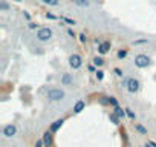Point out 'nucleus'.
Returning <instances> with one entry per match:
<instances>
[{
	"label": "nucleus",
	"mask_w": 156,
	"mask_h": 147,
	"mask_svg": "<svg viewBox=\"0 0 156 147\" xmlns=\"http://www.w3.org/2000/svg\"><path fill=\"white\" fill-rule=\"evenodd\" d=\"M104 64V60H103V57H95L94 58V66H98V67H101Z\"/></svg>",
	"instance_id": "obj_15"
},
{
	"label": "nucleus",
	"mask_w": 156,
	"mask_h": 147,
	"mask_svg": "<svg viewBox=\"0 0 156 147\" xmlns=\"http://www.w3.org/2000/svg\"><path fill=\"white\" fill-rule=\"evenodd\" d=\"M144 147H153V145H151V144H150V142H148V144H145V145H144Z\"/></svg>",
	"instance_id": "obj_28"
},
{
	"label": "nucleus",
	"mask_w": 156,
	"mask_h": 147,
	"mask_svg": "<svg viewBox=\"0 0 156 147\" xmlns=\"http://www.w3.org/2000/svg\"><path fill=\"white\" fill-rule=\"evenodd\" d=\"M109 51H110V41H101V43L98 45V52H100L101 55L107 54Z\"/></svg>",
	"instance_id": "obj_7"
},
{
	"label": "nucleus",
	"mask_w": 156,
	"mask_h": 147,
	"mask_svg": "<svg viewBox=\"0 0 156 147\" xmlns=\"http://www.w3.org/2000/svg\"><path fill=\"white\" fill-rule=\"evenodd\" d=\"M135 129H136V130H138V132H139L141 135H147V129H145V127H144L142 124L136 123V124H135Z\"/></svg>",
	"instance_id": "obj_13"
},
{
	"label": "nucleus",
	"mask_w": 156,
	"mask_h": 147,
	"mask_svg": "<svg viewBox=\"0 0 156 147\" xmlns=\"http://www.w3.org/2000/svg\"><path fill=\"white\" fill-rule=\"evenodd\" d=\"M37 38L40 41H49L52 38V29L51 28H40L37 31Z\"/></svg>",
	"instance_id": "obj_3"
},
{
	"label": "nucleus",
	"mask_w": 156,
	"mask_h": 147,
	"mask_svg": "<svg viewBox=\"0 0 156 147\" xmlns=\"http://www.w3.org/2000/svg\"><path fill=\"white\" fill-rule=\"evenodd\" d=\"M8 9H9V5L5 0H2V2H0V11H8Z\"/></svg>",
	"instance_id": "obj_16"
},
{
	"label": "nucleus",
	"mask_w": 156,
	"mask_h": 147,
	"mask_svg": "<svg viewBox=\"0 0 156 147\" xmlns=\"http://www.w3.org/2000/svg\"><path fill=\"white\" fill-rule=\"evenodd\" d=\"M126 113H127V117H129L130 120H135V118H136V115H135V113H133L130 109H126Z\"/></svg>",
	"instance_id": "obj_20"
},
{
	"label": "nucleus",
	"mask_w": 156,
	"mask_h": 147,
	"mask_svg": "<svg viewBox=\"0 0 156 147\" xmlns=\"http://www.w3.org/2000/svg\"><path fill=\"white\" fill-rule=\"evenodd\" d=\"M29 28H31V29H35L37 25H35V23H29Z\"/></svg>",
	"instance_id": "obj_27"
},
{
	"label": "nucleus",
	"mask_w": 156,
	"mask_h": 147,
	"mask_svg": "<svg viewBox=\"0 0 156 147\" xmlns=\"http://www.w3.org/2000/svg\"><path fill=\"white\" fill-rule=\"evenodd\" d=\"M16 133H17V127H16L14 124H6V126L3 127V136L12 138Z\"/></svg>",
	"instance_id": "obj_6"
},
{
	"label": "nucleus",
	"mask_w": 156,
	"mask_h": 147,
	"mask_svg": "<svg viewBox=\"0 0 156 147\" xmlns=\"http://www.w3.org/2000/svg\"><path fill=\"white\" fill-rule=\"evenodd\" d=\"M113 113H115V115H116V117H118L119 120H124V117H126V110H122V109H121L119 106H116V107H115Z\"/></svg>",
	"instance_id": "obj_12"
},
{
	"label": "nucleus",
	"mask_w": 156,
	"mask_h": 147,
	"mask_svg": "<svg viewBox=\"0 0 156 147\" xmlns=\"http://www.w3.org/2000/svg\"><path fill=\"white\" fill-rule=\"evenodd\" d=\"M43 142H44L46 147H51V145H52V132H51V130H48V132L43 135Z\"/></svg>",
	"instance_id": "obj_8"
},
{
	"label": "nucleus",
	"mask_w": 156,
	"mask_h": 147,
	"mask_svg": "<svg viewBox=\"0 0 156 147\" xmlns=\"http://www.w3.org/2000/svg\"><path fill=\"white\" fill-rule=\"evenodd\" d=\"M150 144H151V145H153V147H156V142H150Z\"/></svg>",
	"instance_id": "obj_29"
},
{
	"label": "nucleus",
	"mask_w": 156,
	"mask_h": 147,
	"mask_svg": "<svg viewBox=\"0 0 156 147\" xmlns=\"http://www.w3.org/2000/svg\"><path fill=\"white\" fill-rule=\"evenodd\" d=\"M63 123H64V120H63V118H61V120L54 121V123H52V126H51V132H57V130L63 126Z\"/></svg>",
	"instance_id": "obj_11"
},
{
	"label": "nucleus",
	"mask_w": 156,
	"mask_h": 147,
	"mask_svg": "<svg viewBox=\"0 0 156 147\" xmlns=\"http://www.w3.org/2000/svg\"><path fill=\"white\" fill-rule=\"evenodd\" d=\"M64 20H66L67 23H70V25H75V20H70V19H66V17H64Z\"/></svg>",
	"instance_id": "obj_26"
},
{
	"label": "nucleus",
	"mask_w": 156,
	"mask_h": 147,
	"mask_svg": "<svg viewBox=\"0 0 156 147\" xmlns=\"http://www.w3.org/2000/svg\"><path fill=\"white\" fill-rule=\"evenodd\" d=\"M43 3H46L49 6H57L58 5V0H43Z\"/></svg>",
	"instance_id": "obj_17"
},
{
	"label": "nucleus",
	"mask_w": 156,
	"mask_h": 147,
	"mask_svg": "<svg viewBox=\"0 0 156 147\" xmlns=\"http://www.w3.org/2000/svg\"><path fill=\"white\" fill-rule=\"evenodd\" d=\"M110 120L113 121V124H119V118H118L115 113H110Z\"/></svg>",
	"instance_id": "obj_21"
},
{
	"label": "nucleus",
	"mask_w": 156,
	"mask_h": 147,
	"mask_svg": "<svg viewBox=\"0 0 156 147\" xmlns=\"http://www.w3.org/2000/svg\"><path fill=\"white\" fill-rule=\"evenodd\" d=\"M115 74H116L118 77H122V72H121V69H118V67L115 69Z\"/></svg>",
	"instance_id": "obj_24"
},
{
	"label": "nucleus",
	"mask_w": 156,
	"mask_h": 147,
	"mask_svg": "<svg viewBox=\"0 0 156 147\" xmlns=\"http://www.w3.org/2000/svg\"><path fill=\"white\" fill-rule=\"evenodd\" d=\"M73 2H75V5L81 6V8H86V6H89V0H73Z\"/></svg>",
	"instance_id": "obj_14"
},
{
	"label": "nucleus",
	"mask_w": 156,
	"mask_h": 147,
	"mask_svg": "<svg viewBox=\"0 0 156 147\" xmlns=\"http://www.w3.org/2000/svg\"><path fill=\"white\" fill-rule=\"evenodd\" d=\"M69 66H70L72 69H80V67L83 66V58H81V55L72 54V55L69 57Z\"/></svg>",
	"instance_id": "obj_5"
},
{
	"label": "nucleus",
	"mask_w": 156,
	"mask_h": 147,
	"mask_svg": "<svg viewBox=\"0 0 156 147\" xmlns=\"http://www.w3.org/2000/svg\"><path fill=\"white\" fill-rule=\"evenodd\" d=\"M148 64H150V58H148L145 54H138V55L135 57V66H136V67L144 69V67H147Z\"/></svg>",
	"instance_id": "obj_4"
},
{
	"label": "nucleus",
	"mask_w": 156,
	"mask_h": 147,
	"mask_svg": "<svg viewBox=\"0 0 156 147\" xmlns=\"http://www.w3.org/2000/svg\"><path fill=\"white\" fill-rule=\"evenodd\" d=\"M80 41H81V43H86V35H84V34L80 35Z\"/></svg>",
	"instance_id": "obj_25"
},
{
	"label": "nucleus",
	"mask_w": 156,
	"mask_h": 147,
	"mask_svg": "<svg viewBox=\"0 0 156 147\" xmlns=\"http://www.w3.org/2000/svg\"><path fill=\"white\" fill-rule=\"evenodd\" d=\"M61 84H63V86H70V84H72V77H70V74H63V77H61Z\"/></svg>",
	"instance_id": "obj_10"
},
{
	"label": "nucleus",
	"mask_w": 156,
	"mask_h": 147,
	"mask_svg": "<svg viewBox=\"0 0 156 147\" xmlns=\"http://www.w3.org/2000/svg\"><path fill=\"white\" fill-rule=\"evenodd\" d=\"M95 75H97V78L101 81V80L104 78V72H103V70H97V72H95Z\"/></svg>",
	"instance_id": "obj_19"
},
{
	"label": "nucleus",
	"mask_w": 156,
	"mask_h": 147,
	"mask_svg": "<svg viewBox=\"0 0 156 147\" xmlns=\"http://www.w3.org/2000/svg\"><path fill=\"white\" fill-rule=\"evenodd\" d=\"M122 86L130 92V94H135V92H138L139 91V81L136 80V78H127V80H124V83H122Z\"/></svg>",
	"instance_id": "obj_1"
},
{
	"label": "nucleus",
	"mask_w": 156,
	"mask_h": 147,
	"mask_svg": "<svg viewBox=\"0 0 156 147\" xmlns=\"http://www.w3.org/2000/svg\"><path fill=\"white\" fill-rule=\"evenodd\" d=\"M84 107H86V103H84L83 100H80V101H76V103H75V106H73V112H75V113H80V112L84 110Z\"/></svg>",
	"instance_id": "obj_9"
},
{
	"label": "nucleus",
	"mask_w": 156,
	"mask_h": 147,
	"mask_svg": "<svg viewBox=\"0 0 156 147\" xmlns=\"http://www.w3.org/2000/svg\"><path fill=\"white\" fill-rule=\"evenodd\" d=\"M109 101H110V104H112V106H115V107L118 106V101H116L113 97H110V98H109Z\"/></svg>",
	"instance_id": "obj_22"
},
{
	"label": "nucleus",
	"mask_w": 156,
	"mask_h": 147,
	"mask_svg": "<svg viewBox=\"0 0 156 147\" xmlns=\"http://www.w3.org/2000/svg\"><path fill=\"white\" fill-rule=\"evenodd\" d=\"M126 57H127V51H126V49L118 51V58H119V60H122V58H126Z\"/></svg>",
	"instance_id": "obj_18"
},
{
	"label": "nucleus",
	"mask_w": 156,
	"mask_h": 147,
	"mask_svg": "<svg viewBox=\"0 0 156 147\" xmlns=\"http://www.w3.org/2000/svg\"><path fill=\"white\" fill-rule=\"evenodd\" d=\"M48 98H49V101H61L63 98H64V91H61V89H49L48 91Z\"/></svg>",
	"instance_id": "obj_2"
},
{
	"label": "nucleus",
	"mask_w": 156,
	"mask_h": 147,
	"mask_svg": "<svg viewBox=\"0 0 156 147\" xmlns=\"http://www.w3.org/2000/svg\"><path fill=\"white\" fill-rule=\"evenodd\" d=\"M44 145V142H43V139H38L37 142H35V147H43Z\"/></svg>",
	"instance_id": "obj_23"
}]
</instances>
